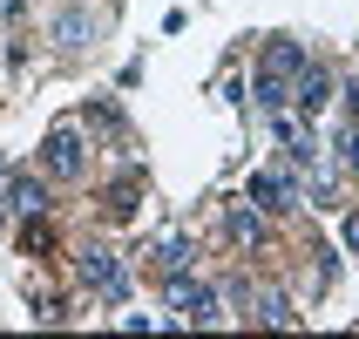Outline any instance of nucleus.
Masks as SVG:
<instances>
[{"label":"nucleus","mask_w":359,"mask_h":339,"mask_svg":"<svg viewBox=\"0 0 359 339\" xmlns=\"http://www.w3.org/2000/svg\"><path fill=\"white\" fill-rule=\"evenodd\" d=\"M0 224H7V197H0Z\"/></svg>","instance_id":"13"},{"label":"nucleus","mask_w":359,"mask_h":339,"mask_svg":"<svg viewBox=\"0 0 359 339\" xmlns=\"http://www.w3.org/2000/svg\"><path fill=\"white\" fill-rule=\"evenodd\" d=\"M251 204H264V211H292V204H299V183L278 177V170H258V177H251Z\"/></svg>","instance_id":"5"},{"label":"nucleus","mask_w":359,"mask_h":339,"mask_svg":"<svg viewBox=\"0 0 359 339\" xmlns=\"http://www.w3.org/2000/svg\"><path fill=\"white\" fill-rule=\"evenodd\" d=\"M183 265H190V244H183V238H163V272H183Z\"/></svg>","instance_id":"11"},{"label":"nucleus","mask_w":359,"mask_h":339,"mask_svg":"<svg viewBox=\"0 0 359 339\" xmlns=\"http://www.w3.org/2000/svg\"><path fill=\"white\" fill-rule=\"evenodd\" d=\"M55 41H61V48H81V41H88V20H81V14H61L55 20Z\"/></svg>","instance_id":"9"},{"label":"nucleus","mask_w":359,"mask_h":339,"mask_svg":"<svg viewBox=\"0 0 359 339\" xmlns=\"http://www.w3.org/2000/svg\"><path fill=\"white\" fill-rule=\"evenodd\" d=\"M81 285H88V292H102V299H122V292H129V279H122V258L116 251H81Z\"/></svg>","instance_id":"2"},{"label":"nucleus","mask_w":359,"mask_h":339,"mask_svg":"<svg viewBox=\"0 0 359 339\" xmlns=\"http://www.w3.org/2000/svg\"><path fill=\"white\" fill-rule=\"evenodd\" d=\"M231 238H238V244H258V238H264L258 211H244V204H238V211H231Z\"/></svg>","instance_id":"8"},{"label":"nucleus","mask_w":359,"mask_h":339,"mask_svg":"<svg viewBox=\"0 0 359 339\" xmlns=\"http://www.w3.org/2000/svg\"><path fill=\"white\" fill-rule=\"evenodd\" d=\"M251 305H258V312H251L258 326H299V312H292V299H285V292H258Z\"/></svg>","instance_id":"7"},{"label":"nucleus","mask_w":359,"mask_h":339,"mask_svg":"<svg viewBox=\"0 0 359 339\" xmlns=\"http://www.w3.org/2000/svg\"><path fill=\"white\" fill-rule=\"evenodd\" d=\"M41 170L61 177V183L81 177V136H75V129H48V142H41Z\"/></svg>","instance_id":"1"},{"label":"nucleus","mask_w":359,"mask_h":339,"mask_svg":"<svg viewBox=\"0 0 359 339\" xmlns=\"http://www.w3.org/2000/svg\"><path fill=\"white\" fill-rule=\"evenodd\" d=\"M325 95H332V75H325L319 61H305L299 75H292V109H299V116H319Z\"/></svg>","instance_id":"4"},{"label":"nucleus","mask_w":359,"mask_h":339,"mask_svg":"<svg viewBox=\"0 0 359 339\" xmlns=\"http://www.w3.org/2000/svg\"><path fill=\"white\" fill-rule=\"evenodd\" d=\"M7 211H20V218H41V211H48V190H41L34 177H7Z\"/></svg>","instance_id":"6"},{"label":"nucleus","mask_w":359,"mask_h":339,"mask_svg":"<svg viewBox=\"0 0 359 339\" xmlns=\"http://www.w3.org/2000/svg\"><path fill=\"white\" fill-rule=\"evenodd\" d=\"M346 244H353V251H359V211H353V218H346Z\"/></svg>","instance_id":"12"},{"label":"nucleus","mask_w":359,"mask_h":339,"mask_svg":"<svg viewBox=\"0 0 359 339\" xmlns=\"http://www.w3.org/2000/svg\"><path fill=\"white\" fill-rule=\"evenodd\" d=\"M170 299H177V312L190 326H217L224 319V312H217V292H210V285H190L183 272H170Z\"/></svg>","instance_id":"3"},{"label":"nucleus","mask_w":359,"mask_h":339,"mask_svg":"<svg viewBox=\"0 0 359 339\" xmlns=\"http://www.w3.org/2000/svg\"><path fill=\"white\" fill-rule=\"evenodd\" d=\"M136 211V177H122L116 190H109V218H129Z\"/></svg>","instance_id":"10"}]
</instances>
